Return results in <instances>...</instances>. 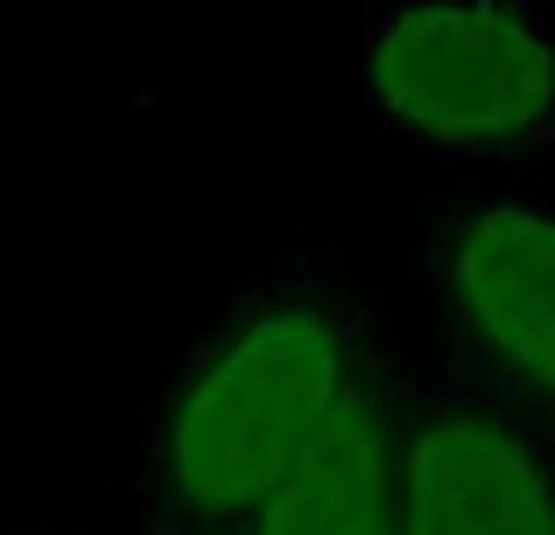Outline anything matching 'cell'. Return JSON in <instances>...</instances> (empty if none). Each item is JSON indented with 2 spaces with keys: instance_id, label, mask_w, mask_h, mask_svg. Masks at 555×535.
Here are the masks:
<instances>
[{
  "instance_id": "3957f363",
  "label": "cell",
  "mask_w": 555,
  "mask_h": 535,
  "mask_svg": "<svg viewBox=\"0 0 555 535\" xmlns=\"http://www.w3.org/2000/svg\"><path fill=\"white\" fill-rule=\"evenodd\" d=\"M401 535H555V466L520 423L443 409L401 444Z\"/></svg>"
},
{
  "instance_id": "7a4b0ae2",
  "label": "cell",
  "mask_w": 555,
  "mask_h": 535,
  "mask_svg": "<svg viewBox=\"0 0 555 535\" xmlns=\"http://www.w3.org/2000/svg\"><path fill=\"white\" fill-rule=\"evenodd\" d=\"M379 120L443 149H500L555 113V36L500 0H422L366 42Z\"/></svg>"
},
{
  "instance_id": "277c9868",
  "label": "cell",
  "mask_w": 555,
  "mask_h": 535,
  "mask_svg": "<svg viewBox=\"0 0 555 535\" xmlns=\"http://www.w3.org/2000/svg\"><path fill=\"white\" fill-rule=\"evenodd\" d=\"M450 289L472 339L514 381L555 402V219L528 205H492L457 233Z\"/></svg>"
},
{
  "instance_id": "5b68a950",
  "label": "cell",
  "mask_w": 555,
  "mask_h": 535,
  "mask_svg": "<svg viewBox=\"0 0 555 535\" xmlns=\"http://www.w3.org/2000/svg\"><path fill=\"white\" fill-rule=\"evenodd\" d=\"M246 535H401V444L366 387H345L288 480L240 522Z\"/></svg>"
},
{
  "instance_id": "6da1fadb",
  "label": "cell",
  "mask_w": 555,
  "mask_h": 535,
  "mask_svg": "<svg viewBox=\"0 0 555 535\" xmlns=\"http://www.w3.org/2000/svg\"><path fill=\"white\" fill-rule=\"evenodd\" d=\"M352 387V359L324 310L268 303L240 317L197 367L155 437V494L177 528H232L288 480Z\"/></svg>"
},
{
  "instance_id": "8992f818",
  "label": "cell",
  "mask_w": 555,
  "mask_h": 535,
  "mask_svg": "<svg viewBox=\"0 0 555 535\" xmlns=\"http://www.w3.org/2000/svg\"><path fill=\"white\" fill-rule=\"evenodd\" d=\"M197 535H218V528H197Z\"/></svg>"
}]
</instances>
